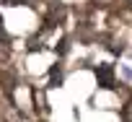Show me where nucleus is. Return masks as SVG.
Returning a JSON list of instances; mask_svg holds the SVG:
<instances>
[{
  "label": "nucleus",
  "instance_id": "1",
  "mask_svg": "<svg viewBox=\"0 0 132 122\" xmlns=\"http://www.w3.org/2000/svg\"><path fill=\"white\" fill-rule=\"evenodd\" d=\"M96 75H98V86H104V88H111L114 86V68L111 65H98Z\"/></svg>",
  "mask_w": 132,
  "mask_h": 122
}]
</instances>
